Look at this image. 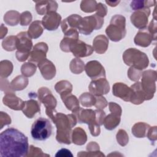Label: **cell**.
I'll use <instances>...</instances> for the list:
<instances>
[{"instance_id": "1", "label": "cell", "mask_w": 157, "mask_h": 157, "mask_svg": "<svg viewBox=\"0 0 157 157\" xmlns=\"http://www.w3.org/2000/svg\"><path fill=\"white\" fill-rule=\"evenodd\" d=\"M29 151L28 137L21 131L9 128L0 134L1 157H26Z\"/></svg>"}, {"instance_id": "2", "label": "cell", "mask_w": 157, "mask_h": 157, "mask_svg": "<svg viewBox=\"0 0 157 157\" xmlns=\"http://www.w3.org/2000/svg\"><path fill=\"white\" fill-rule=\"evenodd\" d=\"M56 126V140L62 144L69 145L71 144L72 128L77 123V119L75 114L65 115L62 113L56 112L52 120Z\"/></svg>"}, {"instance_id": "3", "label": "cell", "mask_w": 157, "mask_h": 157, "mask_svg": "<svg viewBox=\"0 0 157 157\" xmlns=\"http://www.w3.org/2000/svg\"><path fill=\"white\" fill-rule=\"evenodd\" d=\"M105 33L112 41L118 42L123 39L126 34L125 17L121 15L113 16L105 29Z\"/></svg>"}, {"instance_id": "4", "label": "cell", "mask_w": 157, "mask_h": 157, "mask_svg": "<svg viewBox=\"0 0 157 157\" xmlns=\"http://www.w3.org/2000/svg\"><path fill=\"white\" fill-rule=\"evenodd\" d=\"M123 59L127 66L141 71L146 69L149 64V59L147 55L134 48H130L125 50L123 54Z\"/></svg>"}, {"instance_id": "5", "label": "cell", "mask_w": 157, "mask_h": 157, "mask_svg": "<svg viewBox=\"0 0 157 157\" xmlns=\"http://www.w3.org/2000/svg\"><path fill=\"white\" fill-rule=\"evenodd\" d=\"M16 44V58L20 62H23L28 59L32 50L33 42L28 32L23 31L17 34Z\"/></svg>"}, {"instance_id": "6", "label": "cell", "mask_w": 157, "mask_h": 157, "mask_svg": "<svg viewBox=\"0 0 157 157\" xmlns=\"http://www.w3.org/2000/svg\"><path fill=\"white\" fill-rule=\"evenodd\" d=\"M77 121L79 123H86L88 125L91 134L93 136H98L101 132L100 126L96 121L95 111L91 109H79L75 113Z\"/></svg>"}, {"instance_id": "7", "label": "cell", "mask_w": 157, "mask_h": 157, "mask_svg": "<svg viewBox=\"0 0 157 157\" xmlns=\"http://www.w3.org/2000/svg\"><path fill=\"white\" fill-rule=\"evenodd\" d=\"M52 132V124L47 118L40 117L32 124L31 134L33 138L36 140H47L50 137Z\"/></svg>"}, {"instance_id": "8", "label": "cell", "mask_w": 157, "mask_h": 157, "mask_svg": "<svg viewBox=\"0 0 157 157\" xmlns=\"http://www.w3.org/2000/svg\"><path fill=\"white\" fill-rule=\"evenodd\" d=\"M104 23V18L94 14L91 16L82 18L79 21L77 30L84 35H90L93 30L101 29Z\"/></svg>"}, {"instance_id": "9", "label": "cell", "mask_w": 157, "mask_h": 157, "mask_svg": "<svg viewBox=\"0 0 157 157\" xmlns=\"http://www.w3.org/2000/svg\"><path fill=\"white\" fill-rule=\"evenodd\" d=\"M156 72L153 70H147L142 74L141 86L145 94L146 100H150L153 98L156 91Z\"/></svg>"}, {"instance_id": "10", "label": "cell", "mask_w": 157, "mask_h": 157, "mask_svg": "<svg viewBox=\"0 0 157 157\" xmlns=\"http://www.w3.org/2000/svg\"><path fill=\"white\" fill-rule=\"evenodd\" d=\"M70 52L76 58H83L90 56L94 50L93 48L84 42L76 39L72 42L70 46Z\"/></svg>"}, {"instance_id": "11", "label": "cell", "mask_w": 157, "mask_h": 157, "mask_svg": "<svg viewBox=\"0 0 157 157\" xmlns=\"http://www.w3.org/2000/svg\"><path fill=\"white\" fill-rule=\"evenodd\" d=\"M38 99L44 104L46 109L45 112L55 110L56 106V99L53 96L51 91L46 87H42L38 90Z\"/></svg>"}, {"instance_id": "12", "label": "cell", "mask_w": 157, "mask_h": 157, "mask_svg": "<svg viewBox=\"0 0 157 157\" xmlns=\"http://www.w3.org/2000/svg\"><path fill=\"white\" fill-rule=\"evenodd\" d=\"M150 14L149 7L136 10L131 16V21L137 28L141 29L146 28L148 23V18Z\"/></svg>"}, {"instance_id": "13", "label": "cell", "mask_w": 157, "mask_h": 157, "mask_svg": "<svg viewBox=\"0 0 157 157\" xmlns=\"http://www.w3.org/2000/svg\"><path fill=\"white\" fill-rule=\"evenodd\" d=\"M86 75L92 80L100 78H105V71L104 67L98 61L93 60L88 61L85 66Z\"/></svg>"}, {"instance_id": "14", "label": "cell", "mask_w": 157, "mask_h": 157, "mask_svg": "<svg viewBox=\"0 0 157 157\" xmlns=\"http://www.w3.org/2000/svg\"><path fill=\"white\" fill-rule=\"evenodd\" d=\"M89 91L91 94L96 96L106 94L110 91V85L105 78H100L93 80L89 85Z\"/></svg>"}, {"instance_id": "15", "label": "cell", "mask_w": 157, "mask_h": 157, "mask_svg": "<svg viewBox=\"0 0 157 157\" xmlns=\"http://www.w3.org/2000/svg\"><path fill=\"white\" fill-rule=\"evenodd\" d=\"M48 45L45 42L36 44L33 48L28 58L29 62L34 64H39L46 59V54L48 52Z\"/></svg>"}, {"instance_id": "16", "label": "cell", "mask_w": 157, "mask_h": 157, "mask_svg": "<svg viewBox=\"0 0 157 157\" xmlns=\"http://www.w3.org/2000/svg\"><path fill=\"white\" fill-rule=\"evenodd\" d=\"M61 21V17L59 13L56 12H50L42 18V25L45 29L53 31L58 28Z\"/></svg>"}, {"instance_id": "17", "label": "cell", "mask_w": 157, "mask_h": 157, "mask_svg": "<svg viewBox=\"0 0 157 157\" xmlns=\"http://www.w3.org/2000/svg\"><path fill=\"white\" fill-rule=\"evenodd\" d=\"M112 93L115 96L120 98L124 101L129 102L131 101L132 95V90L126 84L118 82L113 85Z\"/></svg>"}, {"instance_id": "18", "label": "cell", "mask_w": 157, "mask_h": 157, "mask_svg": "<svg viewBox=\"0 0 157 157\" xmlns=\"http://www.w3.org/2000/svg\"><path fill=\"white\" fill-rule=\"evenodd\" d=\"M2 102L5 105L15 110H22L25 105V101L18 98L13 92L6 93L3 97Z\"/></svg>"}, {"instance_id": "19", "label": "cell", "mask_w": 157, "mask_h": 157, "mask_svg": "<svg viewBox=\"0 0 157 157\" xmlns=\"http://www.w3.org/2000/svg\"><path fill=\"white\" fill-rule=\"evenodd\" d=\"M82 18L77 14H72L63 20L61 23V27L64 34L77 31L79 21Z\"/></svg>"}, {"instance_id": "20", "label": "cell", "mask_w": 157, "mask_h": 157, "mask_svg": "<svg viewBox=\"0 0 157 157\" xmlns=\"http://www.w3.org/2000/svg\"><path fill=\"white\" fill-rule=\"evenodd\" d=\"M153 40H156V38L152 36L148 29L144 28L139 29L134 37V41L137 45L147 47L151 44Z\"/></svg>"}, {"instance_id": "21", "label": "cell", "mask_w": 157, "mask_h": 157, "mask_svg": "<svg viewBox=\"0 0 157 157\" xmlns=\"http://www.w3.org/2000/svg\"><path fill=\"white\" fill-rule=\"evenodd\" d=\"M40 73L45 80H51L56 75V68L53 63L47 59L37 64Z\"/></svg>"}, {"instance_id": "22", "label": "cell", "mask_w": 157, "mask_h": 157, "mask_svg": "<svg viewBox=\"0 0 157 157\" xmlns=\"http://www.w3.org/2000/svg\"><path fill=\"white\" fill-rule=\"evenodd\" d=\"M35 2L36 11L39 15H46L50 12H56L58 8V4L53 1H40Z\"/></svg>"}, {"instance_id": "23", "label": "cell", "mask_w": 157, "mask_h": 157, "mask_svg": "<svg viewBox=\"0 0 157 157\" xmlns=\"http://www.w3.org/2000/svg\"><path fill=\"white\" fill-rule=\"evenodd\" d=\"M60 96L67 109L71 110L72 113H75L79 109L80 102L77 97L72 94L71 93L61 94Z\"/></svg>"}, {"instance_id": "24", "label": "cell", "mask_w": 157, "mask_h": 157, "mask_svg": "<svg viewBox=\"0 0 157 157\" xmlns=\"http://www.w3.org/2000/svg\"><path fill=\"white\" fill-rule=\"evenodd\" d=\"M132 90V95L130 102L134 104L139 105L142 104L145 99V94L142 88L140 82H137L130 87Z\"/></svg>"}, {"instance_id": "25", "label": "cell", "mask_w": 157, "mask_h": 157, "mask_svg": "<svg viewBox=\"0 0 157 157\" xmlns=\"http://www.w3.org/2000/svg\"><path fill=\"white\" fill-rule=\"evenodd\" d=\"M109 45V39L104 35L97 36L93 41V50L98 54H102L106 52Z\"/></svg>"}, {"instance_id": "26", "label": "cell", "mask_w": 157, "mask_h": 157, "mask_svg": "<svg viewBox=\"0 0 157 157\" xmlns=\"http://www.w3.org/2000/svg\"><path fill=\"white\" fill-rule=\"evenodd\" d=\"M22 111L28 118H32L36 113L40 112V104L37 101L31 99L25 101V105Z\"/></svg>"}, {"instance_id": "27", "label": "cell", "mask_w": 157, "mask_h": 157, "mask_svg": "<svg viewBox=\"0 0 157 157\" xmlns=\"http://www.w3.org/2000/svg\"><path fill=\"white\" fill-rule=\"evenodd\" d=\"M87 151H80L77 153L78 156H105L100 150L99 145L96 142H90L86 146Z\"/></svg>"}, {"instance_id": "28", "label": "cell", "mask_w": 157, "mask_h": 157, "mask_svg": "<svg viewBox=\"0 0 157 157\" xmlns=\"http://www.w3.org/2000/svg\"><path fill=\"white\" fill-rule=\"evenodd\" d=\"M87 140V136L85 131L81 128H75L72 132V142L77 145H82L85 144Z\"/></svg>"}, {"instance_id": "29", "label": "cell", "mask_w": 157, "mask_h": 157, "mask_svg": "<svg viewBox=\"0 0 157 157\" xmlns=\"http://www.w3.org/2000/svg\"><path fill=\"white\" fill-rule=\"evenodd\" d=\"M150 126L144 122L136 123L132 128V134L137 138H143L147 136Z\"/></svg>"}, {"instance_id": "30", "label": "cell", "mask_w": 157, "mask_h": 157, "mask_svg": "<svg viewBox=\"0 0 157 157\" xmlns=\"http://www.w3.org/2000/svg\"><path fill=\"white\" fill-rule=\"evenodd\" d=\"M43 31L44 28L42 25V21L36 20L30 25L28 28V34L31 39H37L42 35Z\"/></svg>"}, {"instance_id": "31", "label": "cell", "mask_w": 157, "mask_h": 157, "mask_svg": "<svg viewBox=\"0 0 157 157\" xmlns=\"http://www.w3.org/2000/svg\"><path fill=\"white\" fill-rule=\"evenodd\" d=\"M120 117L118 115L111 113L106 116L104 118L103 124L105 129L108 130H112L115 129L120 122Z\"/></svg>"}, {"instance_id": "32", "label": "cell", "mask_w": 157, "mask_h": 157, "mask_svg": "<svg viewBox=\"0 0 157 157\" xmlns=\"http://www.w3.org/2000/svg\"><path fill=\"white\" fill-rule=\"evenodd\" d=\"M10 87L13 91H20L28 85V79L24 75H18L10 82Z\"/></svg>"}, {"instance_id": "33", "label": "cell", "mask_w": 157, "mask_h": 157, "mask_svg": "<svg viewBox=\"0 0 157 157\" xmlns=\"http://www.w3.org/2000/svg\"><path fill=\"white\" fill-rule=\"evenodd\" d=\"M20 15L17 11L10 10L7 12L4 16V22L9 26H15L20 21Z\"/></svg>"}, {"instance_id": "34", "label": "cell", "mask_w": 157, "mask_h": 157, "mask_svg": "<svg viewBox=\"0 0 157 157\" xmlns=\"http://www.w3.org/2000/svg\"><path fill=\"white\" fill-rule=\"evenodd\" d=\"M78 99L80 103L85 107H90L94 105L96 101V98L90 93H84L82 94Z\"/></svg>"}, {"instance_id": "35", "label": "cell", "mask_w": 157, "mask_h": 157, "mask_svg": "<svg viewBox=\"0 0 157 157\" xmlns=\"http://www.w3.org/2000/svg\"><path fill=\"white\" fill-rule=\"evenodd\" d=\"M69 68L72 73L79 74L85 69V64L82 59L78 58H75L71 60L69 64Z\"/></svg>"}, {"instance_id": "36", "label": "cell", "mask_w": 157, "mask_h": 157, "mask_svg": "<svg viewBox=\"0 0 157 157\" xmlns=\"http://www.w3.org/2000/svg\"><path fill=\"white\" fill-rule=\"evenodd\" d=\"M13 71V64L9 60H2L0 63V75L1 78H7Z\"/></svg>"}, {"instance_id": "37", "label": "cell", "mask_w": 157, "mask_h": 157, "mask_svg": "<svg viewBox=\"0 0 157 157\" xmlns=\"http://www.w3.org/2000/svg\"><path fill=\"white\" fill-rule=\"evenodd\" d=\"M55 89L56 92L60 94L66 93H71L72 91V85L67 80H61L56 83Z\"/></svg>"}, {"instance_id": "38", "label": "cell", "mask_w": 157, "mask_h": 157, "mask_svg": "<svg viewBox=\"0 0 157 157\" xmlns=\"http://www.w3.org/2000/svg\"><path fill=\"white\" fill-rule=\"evenodd\" d=\"M16 44L17 36H10L2 40V47L4 50L8 52H11L16 49Z\"/></svg>"}, {"instance_id": "39", "label": "cell", "mask_w": 157, "mask_h": 157, "mask_svg": "<svg viewBox=\"0 0 157 157\" xmlns=\"http://www.w3.org/2000/svg\"><path fill=\"white\" fill-rule=\"evenodd\" d=\"M36 71V66L35 64L28 62L24 63L21 67V72L25 77H31Z\"/></svg>"}, {"instance_id": "40", "label": "cell", "mask_w": 157, "mask_h": 157, "mask_svg": "<svg viewBox=\"0 0 157 157\" xmlns=\"http://www.w3.org/2000/svg\"><path fill=\"white\" fill-rule=\"evenodd\" d=\"M97 5L95 1H82L80 4V9L83 12L90 13L96 11Z\"/></svg>"}, {"instance_id": "41", "label": "cell", "mask_w": 157, "mask_h": 157, "mask_svg": "<svg viewBox=\"0 0 157 157\" xmlns=\"http://www.w3.org/2000/svg\"><path fill=\"white\" fill-rule=\"evenodd\" d=\"M76 39H78V38L74 36H64L63 40L61 41L60 48L64 52H70V46L72 42Z\"/></svg>"}, {"instance_id": "42", "label": "cell", "mask_w": 157, "mask_h": 157, "mask_svg": "<svg viewBox=\"0 0 157 157\" xmlns=\"http://www.w3.org/2000/svg\"><path fill=\"white\" fill-rule=\"evenodd\" d=\"M155 1H132L131 2V7L134 10H138L142 9L145 7H149L152 6V3Z\"/></svg>"}, {"instance_id": "43", "label": "cell", "mask_w": 157, "mask_h": 157, "mask_svg": "<svg viewBox=\"0 0 157 157\" xmlns=\"http://www.w3.org/2000/svg\"><path fill=\"white\" fill-rule=\"evenodd\" d=\"M116 138L118 143L122 147L126 146L129 141L128 135L123 129H120L118 131L116 135Z\"/></svg>"}, {"instance_id": "44", "label": "cell", "mask_w": 157, "mask_h": 157, "mask_svg": "<svg viewBox=\"0 0 157 157\" xmlns=\"http://www.w3.org/2000/svg\"><path fill=\"white\" fill-rule=\"evenodd\" d=\"M142 72L141 70L131 67L128 71V76L132 81L138 82L142 76Z\"/></svg>"}, {"instance_id": "45", "label": "cell", "mask_w": 157, "mask_h": 157, "mask_svg": "<svg viewBox=\"0 0 157 157\" xmlns=\"http://www.w3.org/2000/svg\"><path fill=\"white\" fill-rule=\"evenodd\" d=\"M27 156H50V155L44 153L40 148L30 145Z\"/></svg>"}, {"instance_id": "46", "label": "cell", "mask_w": 157, "mask_h": 157, "mask_svg": "<svg viewBox=\"0 0 157 157\" xmlns=\"http://www.w3.org/2000/svg\"><path fill=\"white\" fill-rule=\"evenodd\" d=\"M31 20H32V15L29 12L26 11L23 12L21 14H20V23L21 26L28 25L31 21Z\"/></svg>"}, {"instance_id": "47", "label": "cell", "mask_w": 157, "mask_h": 157, "mask_svg": "<svg viewBox=\"0 0 157 157\" xmlns=\"http://www.w3.org/2000/svg\"><path fill=\"white\" fill-rule=\"evenodd\" d=\"M96 113V121L99 125L103 124L104 118L105 117V113L102 109H97L95 110Z\"/></svg>"}, {"instance_id": "48", "label": "cell", "mask_w": 157, "mask_h": 157, "mask_svg": "<svg viewBox=\"0 0 157 157\" xmlns=\"http://www.w3.org/2000/svg\"><path fill=\"white\" fill-rule=\"evenodd\" d=\"M107 104H108V103L104 97H103L102 96L96 97V101L94 104V106L98 109H104L107 105Z\"/></svg>"}, {"instance_id": "49", "label": "cell", "mask_w": 157, "mask_h": 157, "mask_svg": "<svg viewBox=\"0 0 157 157\" xmlns=\"http://www.w3.org/2000/svg\"><path fill=\"white\" fill-rule=\"evenodd\" d=\"M109 110L110 111L111 113L118 115L120 116L121 115V112H122L121 108L118 104H116L115 102H110L109 103Z\"/></svg>"}, {"instance_id": "50", "label": "cell", "mask_w": 157, "mask_h": 157, "mask_svg": "<svg viewBox=\"0 0 157 157\" xmlns=\"http://www.w3.org/2000/svg\"><path fill=\"white\" fill-rule=\"evenodd\" d=\"M147 137L148 138V139L150 141L153 142L156 140L157 137H156V126L153 127L150 126V128L148 131Z\"/></svg>"}, {"instance_id": "51", "label": "cell", "mask_w": 157, "mask_h": 157, "mask_svg": "<svg viewBox=\"0 0 157 157\" xmlns=\"http://www.w3.org/2000/svg\"><path fill=\"white\" fill-rule=\"evenodd\" d=\"M96 11L97 13L96 14H97L98 16L104 18V17H105L107 14V7L102 4V3L99 2L98 4L97 5V9H96Z\"/></svg>"}, {"instance_id": "52", "label": "cell", "mask_w": 157, "mask_h": 157, "mask_svg": "<svg viewBox=\"0 0 157 157\" xmlns=\"http://www.w3.org/2000/svg\"><path fill=\"white\" fill-rule=\"evenodd\" d=\"M148 30L152 34V36L156 38V21L155 18H154V19L151 21V22L148 26Z\"/></svg>"}, {"instance_id": "53", "label": "cell", "mask_w": 157, "mask_h": 157, "mask_svg": "<svg viewBox=\"0 0 157 157\" xmlns=\"http://www.w3.org/2000/svg\"><path fill=\"white\" fill-rule=\"evenodd\" d=\"M55 156H65V157H68V156H73V155L71 152L70 150L66 149V148H62L59 150L58 151V152L56 153Z\"/></svg>"}, {"instance_id": "54", "label": "cell", "mask_w": 157, "mask_h": 157, "mask_svg": "<svg viewBox=\"0 0 157 157\" xmlns=\"http://www.w3.org/2000/svg\"><path fill=\"white\" fill-rule=\"evenodd\" d=\"M11 123L10 117L5 112V118H3L2 116H1V129L3 128L4 125H7Z\"/></svg>"}, {"instance_id": "55", "label": "cell", "mask_w": 157, "mask_h": 157, "mask_svg": "<svg viewBox=\"0 0 157 157\" xmlns=\"http://www.w3.org/2000/svg\"><path fill=\"white\" fill-rule=\"evenodd\" d=\"M7 28L4 26L3 24H1V31H0V35H1V39H2L7 34Z\"/></svg>"}]
</instances>
